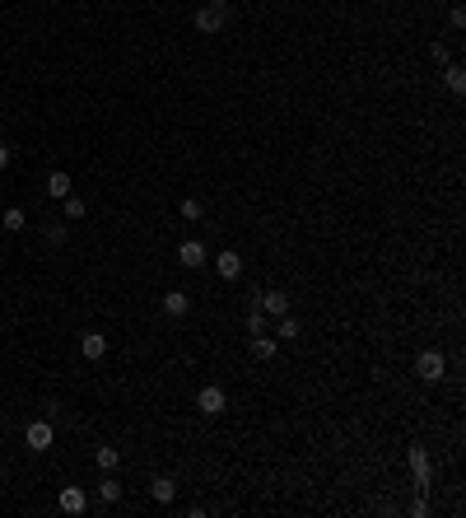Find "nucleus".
I'll return each instance as SVG.
<instances>
[{"instance_id":"1","label":"nucleus","mask_w":466,"mask_h":518,"mask_svg":"<svg viewBox=\"0 0 466 518\" xmlns=\"http://www.w3.org/2000/svg\"><path fill=\"white\" fill-rule=\"evenodd\" d=\"M196 28L200 33H224L229 28V0H205L196 10Z\"/></svg>"},{"instance_id":"2","label":"nucleus","mask_w":466,"mask_h":518,"mask_svg":"<svg viewBox=\"0 0 466 518\" xmlns=\"http://www.w3.org/2000/svg\"><path fill=\"white\" fill-rule=\"evenodd\" d=\"M196 411H200V416H210V420L224 416V411H229V393H224L220 383H205L196 393Z\"/></svg>"},{"instance_id":"3","label":"nucleus","mask_w":466,"mask_h":518,"mask_svg":"<svg viewBox=\"0 0 466 518\" xmlns=\"http://www.w3.org/2000/svg\"><path fill=\"white\" fill-rule=\"evenodd\" d=\"M415 373H420V383H438V378L448 373L443 350H420V360H415Z\"/></svg>"},{"instance_id":"4","label":"nucleus","mask_w":466,"mask_h":518,"mask_svg":"<svg viewBox=\"0 0 466 518\" xmlns=\"http://www.w3.org/2000/svg\"><path fill=\"white\" fill-rule=\"evenodd\" d=\"M210 261V248L200 243V238H187V243H178V266H187V271H200Z\"/></svg>"},{"instance_id":"5","label":"nucleus","mask_w":466,"mask_h":518,"mask_svg":"<svg viewBox=\"0 0 466 518\" xmlns=\"http://www.w3.org/2000/svg\"><path fill=\"white\" fill-rule=\"evenodd\" d=\"M52 439H56L52 420H28V429H23V444H28L33 453H47V449H52Z\"/></svg>"},{"instance_id":"6","label":"nucleus","mask_w":466,"mask_h":518,"mask_svg":"<svg viewBox=\"0 0 466 518\" xmlns=\"http://www.w3.org/2000/svg\"><path fill=\"white\" fill-rule=\"evenodd\" d=\"M215 276H220V281H238V276H243V257L233 248H220L215 252Z\"/></svg>"},{"instance_id":"7","label":"nucleus","mask_w":466,"mask_h":518,"mask_svg":"<svg viewBox=\"0 0 466 518\" xmlns=\"http://www.w3.org/2000/svg\"><path fill=\"white\" fill-rule=\"evenodd\" d=\"M56 505H61V514H84V509H89V495H84V485H66V490L56 495Z\"/></svg>"},{"instance_id":"8","label":"nucleus","mask_w":466,"mask_h":518,"mask_svg":"<svg viewBox=\"0 0 466 518\" xmlns=\"http://www.w3.org/2000/svg\"><path fill=\"white\" fill-rule=\"evenodd\" d=\"M256 308L271 317H285L289 313V294L285 290H266V294H256Z\"/></svg>"},{"instance_id":"9","label":"nucleus","mask_w":466,"mask_h":518,"mask_svg":"<svg viewBox=\"0 0 466 518\" xmlns=\"http://www.w3.org/2000/svg\"><path fill=\"white\" fill-rule=\"evenodd\" d=\"M79 355L84 360H103L108 355V337L103 332H79Z\"/></svg>"},{"instance_id":"10","label":"nucleus","mask_w":466,"mask_h":518,"mask_svg":"<svg viewBox=\"0 0 466 518\" xmlns=\"http://www.w3.org/2000/svg\"><path fill=\"white\" fill-rule=\"evenodd\" d=\"M187 308H191V294L187 290H168L164 294V313L168 317H187Z\"/></svg>"},{"instance_id":"11","label":"nucleus","mask_w":466,"mask_h":518,"mask_svg":"<svg viewBox=\"0 0 466 518\" xmlns=\"http://www.w3.org/2000/svg\"><path fill=\"white\" fill-rule=\"evenodd\" d=\"M149 495H154L159 505H173V500H178V481H173V476H154V481H149Z\"/></svg>"},{"instance_id":"12","label":"nucleus","mask_w":466,"mask_h":518,"mask_svg":"<svg viewBox=\"0 0 466 518\" xmlns=\"http://www.w3.org/2000/svg\"><path fill=\"white\" fill-rule=\"evenodd\" d=\"M275 350H280L275 337H266V332H256V337H252V355H256V360H275Z\"/></svg>"},{"instance_id":"13","label":"nucleus","mask_w":466,"mask_h":518,"mask_svg":"<svg viewBox=\"0 0 466 518\" xmlns=\"http://www.w3.org/2000/svg\"><path fill=\"white\" fill-rule=\"evenodd\" d=\"M411 467H415V481H420V485H429V476H433V467H429V453H424V449H411Z\"/></svg>"},{"instance_id":"14","label":"nucleus","mask_w":466,"mask_h":518,"mask_svg":"<svg viewBox=\"0 0 466 518\" xmlns=\"http://www.w3.org/2000/svg\"><path fill=\"white\" fill-rule=\"evenodd\" d=\"M47 196H52V201H61V196H70V173H61V169H56L52 178H47Z\"/></svg>"},{"instance_id":"15","label":"nucleus","mask_w":466,"mask_h":518,"mask_svg":"<svg viewBox=\"0 0 466 518\" xmlns=\"http://www.w3.org/2000/svg\"><path fill=\"white\" fill-rule=\"evenodd\" d=\"M294 337H303V327H299V317H275V341H294Z\"/></svg>"},{"instance_id":"16","label":"nucleus","mask_w":466,"mask_h":518,"mask_svg":"<svg viewBox=\"0 0 466 518\" xmlns=\"http://www.w3.org/2000/svg\"><path fill=\"white\" fill-rule=\"evenodd\" d=\"M117 462H122V453L108 449V444H103V449L93 453V467H98V472H117Z\"/></svg>"},{"instance_id":"17","label":"nucleus","mask_w":466,"mask_h":518,"mask_svg":"<svg viewBox=\"0 0 466 518\" xmlns=\"http://www.w3.org/2000/svg\"><path fill=\"white\" fill-rule=\"evenodd\" d=\"M98 495H103V505H117V500H122V481H112V472H103Z\"/></svg>"},{"instance_id":"18","label":"nucleus","mask_w":466,"mask_h":518,"mask_svg":"<svg viewBox=\"0 0 466 518\" xmlns=\"http://www.w3.org/2000/svg\"><path fill=\"white\" fill-rule=\"evenodd\" d=\"M443 79H448V89H453V94H462V89H466V70H462V66H453V61L443 66Z\"/></svg>"},{"instance_id":"19","label":"nucleus","mask_w":466,"mask_h":518,"mask_svg":"<svg viewBox=\"0 0 466 518\" xmlns=\"http://www.w3.org/2000/svg\"><path fill=\"white\" fill-rule=\"evenodd\" d=\"M0 225L10 229V234H19V229H28V215H23L19 205H10V210H5V220H0Z\"/></svg>"},{"instance_id":"20","label":"nucleus","mask_w":466,"mask_h":518,"mask_svg":"<svg viewBox=\"0 0 466 518\" xmlns=\"http://www.w3.org/2000/svg\"><path fill=\"white\" fill-rule=\"evenodd\" d=\"M247 332H266V313H261V308H256V299H252V308H247Z\"/></svg>"},{"instance_id":"21","label":"nucleus","mask_w":466,"mask_h":518,"mask_svg":"<svg viewBox=\"0 0 466 518\" xmlns=\"http://www.w3.org/2000/svg\"><path fill=\"white\" fill-rule=\"evenodd\" d=\"M61 205H66V220H84V210H89L79 196H61Z\"/></svg>"},{"instance_id":"22","label":"nucleus","mask_w":466,"mask_h":518,"mask_svg":"<svg viewBox=\"0 0 466 518\" xmlns=\"http://www.w3.org/2000/svg\"><path fill=\"white\" fill-rule=\"evenodd\" d=\"M47 243H52V248H61V243H66V220L47 225Z\"/></svg>"},{"instance_id":"23","label":"nucleus","mask_w":466,"mask_h":518,"mask_svg":"<svg viewBox=\"0 0 466 518\" xmlns=\"http://www.w3.org/2000/svg\"><path fill=\"white\" fill-rule=\"evenodd\" d=\"M178 210H182V220H200V201H196V196H187Z\"/></svg>"},{"instance_id":"24","label":"nucleus","mask_w":466,"mask_h":518,"mask_svg":"<svg viewBox=\"0 0 466 518\" xmlns=\"http://www.w3.org/2000/svg\"><path fill=\"white\" fill-rule=\"evenodd\" d=\"M448 23H453L457 33H462V28H466V10H457V5H453V14H448Z\"/></svg>"},{"instance_id":"25","label":"nucleus","mask_w":466,"mask_h":518,"mask_svg":"<svg viewBox=\"0 0 466 518\" xmlns=\"http://www.w3.org/2000/svg\"><path fill=\"white\" fill-rule=\"evenodd\" d=\"M10 159H14V150H10V145H0V173L10 169Z\"/></svg>"},{"instance_id":"26","label":"nucleus","mask_w":466,"mask_h":518,"mask_svg":"<svg viewBox=\"0 0 466 518\" xmlns=\"http://www.w3.org/2000/svg\"><path fill=\"white\" fill-rule=\"evenodd\" d=\"M433 5H438V0H433Z\"/></svg>"}]
</instances>
